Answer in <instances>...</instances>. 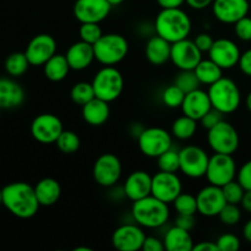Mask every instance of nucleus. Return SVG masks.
Wrapping results in <instances>:
<instances>
[{"mask_svg":"<svg viewBox=\"0 0 251 251\" xmlns=\"http://www.w3.org/2000/svg\"><path fill=\"white\" fill-rule=\"evenodd\" d=\"M174 83L185 93L198 90L201 86V82L199 80L198 75L195 74V70H180V73L176 75V80H174Z\"/></svg>","mask_w":251,"mask_h":251,"instance_id":"nucleus-37","label":"nucleus"},{"mask_svg":"<svg viewBox=\"0 0 251 251\" xmlns=\"http://www.w3.org/2000/svg\"><path fill=\"white\" fill-rule=\"evenodd\" d=\"M191 19L181 7L162 9L156 16L154 29L156 34L171 43L188 38L191 32Z\"/></svg>","mask_w":251,"mask_h":251,"instance_id":"nucleus-2","label":"nucleus"},{"mask_svg":"<svg viewBox=\"0 0 251 251\" xmlns=\"http://www.w3.org/2000/svg\"><path fill=\"white\" fill-rule=\"evenodd\" d=\"M172 136L173 135L163 127H145L141 135L137 137L140 151L150 158H158L162 153L172 149Z\"/></svg>","mask_w":251,"mask_h":251,"instance_id":"nucleus-8","label":"nucleus"},{"mask_svg":"<svg viewBox=\"0 0 251 251\" xmlns=\"http://www.w3.org/2000/svg\"><path fill=\"white\" fill-rule=\"evenodd\" d=\"M70 97L75 104L81 105V107L85 105L86 103H88L96 97L92 82L80 81V82L75 83L70 91Z\"/></svg>","mask_w":251,"mask_h":251,"instance_id":"nucleus-33","label":"nucleus"},{"mask_svg":"<svg viewBox=\"0 0 251 251\" xmlns=\"http://www.w3.org/2000/svg\"><path fill=\"white\" fill-rule=\"evenodd\" d=\"M183 193V184L176 173L162 172L152 176V194L166 203H173V201Z\"/></svg>","mask_w":251,"mask_h":251,"instance_id":"nucleus-13","label":"nucleus"},{"mask_svg":"<svg viewBox=\"0 0 251 251\" xmlns=\"http://www.w3.org/2000/svg\"><path fill=\"white\" fill-rule=\"evenodd\" d=\"M158 169L162 172H169V173H176L180 171V159H179V151L173 149H169L164 153L157 158Z\"/></svg>","mask_w":251,"mask_h":251,"instance_id":"nucleus-35","label":"nucleus"},{"mask_svg":"<svg viewBox=\"0 0 251 251\" xmlns=\"http://www.w3.org/2000/svg\"><path fill=\"white\" fill-rule=\"evenodd\" d=\"M245 103H247V108H248V110H249V112L251 113V92L249 93V95H248L247 100H245Z\"/></svg>","mask_w":251,"mask_h":251,"instance_id":"nucleus-56","label":"nucleus"},{"mask_svg":"<svg viewBox=\"0 0 251 251\" xmlns=\"http://www.w3.org/2000/svg\"><path fill=\"white\" fill-rule=\"evenodd\" d=\"M196 201H198V213L205 217L218 216L227 203L222 188L212 184L199 191L196 195Z\"/></svg>","mask_w":251,"mask_h":251,"instance_id":"nucleus-19","label":"nucleus"},{"mask_svg":"<svg viewBox=\"0 0 251 251\" xmlns=\"http://www.w3.org/2000/svg\"><path fill=\"white\" fill-rule=\"evenodd\" d=\"M243 210L247 211V212L251 213V190H245L244 196H243V200L240 202Z\"/></svg>","mask_w":251,"mask_h":251,"instance_id":"nucleus-53","label":"nucleus"},{"mask_svg":"<svg viewBox=\"0 0 251 251\" xmlns=\"http://www.w3.org/2000/svg\"><path fill=\"white\" fill-rule=\"evenodd\" d=\"M25 54L31 65L43 66L54 54H56V41L50 34H37L29 41Z\"/></svg>","mask_w":251,"mask_h":251,"instance_id":"nucleus-17","label":"nucleus"},{"mask_svg":"<svg viewBox=\"0 0 251 251\" xmlns=\"http://www.w3.org/2000/svg\"><path fill=\"white\" fill-rule=\"evenodd\" d=\"M70 70L71 68L69 65L65 54H54L43 65L44 75L48 80L53 81V82L63 81L69 75Z\"/></svg>","mask_w":251,"mask_h":251,"instance_id":"nucleus-29","label":"nucleus"},{"mask_svg":"<svg viewBox=\"0 0 251 251\" xmlns=\"http://www.w3.org/2000/svg\"><path fill=\"white\" fill-rule=\"evenodd\" d=\"M194 251H220L217 243L215 242H200L194 245Z\"/></svg>","mask_w":251,"mask_h":251,"instance_id":"nucleus-52","label":"nucleus"},{"mask_svg":"<svg viewBox=\"0 0 251 251\" xmlns=\"http://www.w3.org/2000/svg\"><path fill=\"white\" fill-rule=\"evenodd\" d=\"M180 171L186 176L193 179L202 178L206 176L210 156L203 149L199 146H185L179 151Z\"/></svg>","mask_w":251,"mask_h":251,"instance_id":"nucleus-11","label":"nucleus"},{"mask_svg":"<svg viewBox=\"0 0 251 251\" xmlns=\"http://www.w3.org/2000/svg\"><path fill=\"white\" fill-rule=\"evenodd\" d=\"M110 2L112 6H117V5H120L122 2H124V0H108Z\"/></svg>","mask_w":251,"mask_h":251,"instance_id":"nucleus-57","label":"nucleus"},{"mask_svg":"<svg viewBox=\"0 0 251 251\" xmlns=\"http://www.w3.org/2000/svg\"><path fill=\"white\" fill-rule=\"evenodd\" d=\"M173 205L178 215H196L198 213V201L196 196L189 193H181L176 200Z\"/></svg>","mask_w":251,"mask_h":251,"instance_id":"nucleus-36","label":"nucleus"},{"mask_svg":"<svg viewBox=\"0 0 251 251\" xmlns=\"http://www.w3.org/2000/svg\"><path fill=\"white\" fill-rule=\"evenodd\" d=\"M207 142L215 153L233 154L239 147V134L230 123L225 119L207 130Z\"/></svg>","mask_w":251,"mask_h":251,"instance_id":"nucleus-7","label":"nucleus"},{"mask_svg":"<svg viewBox=\"0 0 251 251\" xmlns=\"http://www.w3.org/2000/svg\"><path fill=\"white\" fill-rule=\"evenodd\" d=\"M109 103L95 97L92 100L82 105V118L91 126H100L109 119Z\"/></svg>","mask_w":251,"mask_h":251,"instance_id":"nucleus-26","label":"nucleus"},{"mask_svg":"<svg viewBox=\"0 0 251 251\" xmlns=\"http://www.w3.org/2000/svg\"><path fill=\"white\" fill-rule=\"evenodd\" d=\"M131 215L135 222L144 228H159L166 225L171 216L168 203L150 195L132 202Z\"/></svg>","mask_w":251,"mask_h":251,"instance_id":"nucleus-3","label":"nucleus"},{"mask_svg":"<svg viewBox=\"0 0 251 251\" xmlns=\"http://www.w3.org/2000/svg\"><path fill=\"white\" fill-rule=\"evenodd\" d=\"M75 251H92V249H90V248H81V247H77L75 249Z\"/></svg>","mask_w":251,"mask_h":251,"instance_id":"nucleus-58","label":"nucleus"},{"mask_svg":"<svg viewBox=\"0 0 251 251\" xmlns=\"http://www.w3.org/2000/svg\"><path fill=\"white\" fill-rule=\"evenodd\" d=\"M163 243L166 250L168 251H193L195 245L190 230H186L176 225L167 230Z\"/></svg>","mask_w":251,"mask_h":251,"instance_id":"nucleus-27","label":"nucleus"},{"mask_svg":"<svg viewBox=\"0 0 251 251\" xmlns=\"http://www.w3.org/2000/svg\"><path fill=\"white\" fill-rule=\"evenodd\" d=\"M198 131V120L183 114L181 117L176 118L172 124V135L178 140L191 139Z\"/></svg>","mask_w":251,"mask_h":251,"instance_id":"nucleus-31","label":"nucleus"},{"mask_svg":"<svg viewBox=\"0 0 251 251\" xmlns=\"http://www.w3.org/2000/svg\"><path fill=\"white\" fill-rule=\"evenodd\" d=\"M2 190V205L11 215L27 220L38 212L39 205L34 186L24 181H16L5 185Z\"/></svg>","mask_w":251,"mask_h":251,"instance_id":"nucleus-1","label":"nucleus"},{"mask_svg":"<svg viewBox=\"0 0 251 251\" xmlns=\"http://www.w3.org/2000/svg\"><path fill=\"white\" fill-rule=\"evenodd\" d=\"M186 93L178 87L176 83L168 86L162 92V102L168 108H180Z\"/></svg>","mask_w":251,"mask_h":251,"instance_id":"nucleus-38","label":"nucleus"},{"mask_svg":"<svg viewBox=\"0 0 251 251\" xmlns=\"http://www.w3.org/2000/svg\"><path fill=\"white\" fill-rule=\"evenodd\" d=\"M0 205H2V190L0 189Z\"/></svg>","mask_w":251,"mask_h":251,"instance_id":"nucleus-59","label":"nucleus"},{"mask_svg":"<svg viewBox=\"0 0 251 251\" xmlns=\"http://www.w3.org/2000/svg\"><path fill=\"white\" fill-rule=\"evenodd\" d=\"M124 195L130 201H137L152 194V176L145 171H135L130 174L123 185Z\"/></svg>","mask_w":251,"mask_h":251,"instance_id":"nucleus-21","label":"nucleus"},{"mask_svg":"<svg viewBox=\"0 0 251 251\" xmlns=\"http://www.w3.org/2000/svg\"><path fill=\"white\" fill-rule=\"evenodd\" d=\"M222 191L227 203L240 205V202L243 200V196H244L245 189L240 185V183L238 180H232L222 186Z\"/></svg>","mask_w":251,"mask_h":251,"instance_id":"nucleus-40","label":"nucleus"},{"mask_svg":"<svg viewBox=\"0 0 251 251\" xmlns=\"http://www.w3.org/2000/svg\"><path fill=\"white\" fill-rule=\"evenodd\" d=\"M92 85L96 97L110 103L122 95L124 90V77L115 66H104L97 71Z\"/></svg>","mask_w":251,"mask_h":251,"instance_id":"nucleus-6","label":"nucleus"},{"mask_svg":"<svg viewBox=\"0 0 251 251\" xmlns=\"http://www.w3.org/2000/svg\"><path fill=\"white\" fill-rule=\"evenodd\" d=\"M242 53L235 42L228 38L215 39L212 47L208 50V58L220 65L223 70L234 68L238 65Z\"/></svg>","mask_w":251,"mask_h":251,"instance_id":"nucleus-18","label":"nucleus"},{"mask_svg":"<svg viewBox=\"0 0 251 251\" xmlns=\"http://www.w3.org/2000/svg\"><path fill=\"white\" fill-rule=\"evenodd\" d=\"M237 173V164L233 154L215 153L210 157L205 176L210 184L222 188L229 181L234 180Z\"/></svg>","mask_w":251,"mask_h":251,"instance_id":"nucleus-9","label":"nucleus"},{"mask_svg":"<svg viewBox=\"0 0 251 251\" xmlns=\"http://www.w3.org/2000/svg\"><path fill=\"white\" fill-rule=\"evenodd\" d=\"M235 36L244 42L251 41V17L245 16L234 24Z\"/></svg>","mask_w":251,"mask_h":251,"instance_id":"nucleus-43","label":"nucleus"},{"mask_svg":"<svg viewBox=\"0 0 251 251\" xmlns=\"http://www.w3.org/2000/svg\"><path fill=\"white\" fill-rule=\"evenodd\" d=\"M238 66L244 75L251 77V49H248L244 53H242Z\"/></svg>","mask_w":251,"mask_h":251,"instance_id":"nucleus-48","label":"nucleus"},{"mask_svg":"<svg viewBox=\"0 0 251 251\" xmlns=\"http://www.w3.org/2000/svg\"><path fill=\"white\" fill-rule=\"evenodd\" d=\"M65 56L68 59L71 70L75 71L85 70L93 63V60H96L93 46L83 41H78L71 44L66 50Z\"/></svg>","mask_w":251,"mask_h":251,"instance_id":"nucleus-23","label":"nucleus"},{"mask_svg":"<svg viewBox=\"0 0 251 251\" xmlns=\"http://www.w3.org/2000/svg\"><path fill=\"white\" fill-rule=\"evenodd\" d=\"M172 43L156 34L147 41L145 47V55L152 65L161 66L171 60Z\"/></svg>","mask_w":251,"mask_h":251,"instance_id":"nucleus-25","label":"nucleus"},{"mask_svg":"<svg viewBox=\"0 0 251 251\" xmlns=\"http://www.w3.org/2000/svg\"><path fill=\"white\" fill-rule=\"evenodd\" d=\"M180 108L183 110V114L200 122L201 118L212 108V103H211L208 92L198 88V90L186 93Z\"/></svg>","mask_w":251,"mask_h":251,"instance_id":"nucleus-22","label":"nucleus"},{"mask_svg":"<svg viewBox=\"0 0 251 251\" xmlns=\"http://www.w3.org/2000/svg\"><path fill=\"white\" fill-rule=\"evenodd\" d=\"M95 58L104 66H114L126 58L129 42L119 33L103 34L95 44Z\"/></svg>","mask_w":251,"mask_h":251,"instance_id":"nucleus-5","label":"nucleus"},{"mask_svg":"<svg viewBox=\"0 0 251 251\" xmlns=\"http://www.w3.org/2000/svg\"><path fill=\"white\" fill-rule=\"evenodd\" d=\"M25 102V91L20 83L11 78H0V108L12 109Z\"/></svg>","mask_w":251,"mask_h":251,"instance_id":"nucleus-24","label":"nucleus"},{"mask_svg":"<svg viewBox=\"0 0 251 251\" xmlns=\"http://www.w3.org/2000/svg\"><path fill=\"white\" fill-rule=\"evenodd\" d=\"M243 235H244L247 242L251 243V220L248 221L244 225V228H243Z\"/></svg>","mask_w":251,"mask_h":251,"instance_id":"nucleus-55","label":"nucleus"},{"mask_svg":"<svg viewBox=\"0 0 251 251\" xmlns=\"http://www.w3.org/2000/svg\"><path fill=\"white\" fill-rule=\"evenodd\" d=\"M186 4L194 10H203L206 7L211 6L213 0H185Z\"/></svg>","mask_w":251,"mask_h":251,"instance_id":"nucleus-51","label":"nucleus"},{"mask_svg":"<svg viewBox=\"0 0 251 251\" xmlns=\"http://www.w3.org/2000/svg\"><path fill=\"white\" fill-rule=\"evenodd\" d=\"M78 34H80L81 41L87 42L93 46L103 36V32L100 24L86 22V24H81L80 28H78Z\"/></svg>","mask_w":251,"mask_h":251,"instance_id":"nucleus-39","label":"nucleus"},{"mask_svg":"<svg viewBox=\"0 0 251 251\" xmlns=\"http://www.w3.org/2000/svg\"><path fill=\"white\" fill-rule=\"evenodd\" d=\"M201 60L202 51L191 39L185 38L172 43L171 61L179 70H195Z\"/></svg>","mask_w":251,"mask_h":251,"instance_id":"nucleus-14","label":"nucleus"},{"mask_svg":"<svg viewBox=\"0 0 251 251\" xmlns=\"http://www.w3.org/2000/svg\"><path fill=\"white\" fill-rule=\"evenodd\" d=\"M208 96L215 109L223 114L234 113L242 103V93L237 82L229 77H221L208 86Z\"/></svg>","mask_w":251,"mask_h":251,"instance_id":"nucleus-4","label":"nucleus"},{"mask_svg":"<svg viewBox=\"0 0 251 251\" xmlns=\"http://www.w3.org/2000/svg\"><path fill=\"white\" fill-rule=\"evenodd\" d=\"M216 243L220 251H238L240 249L239 238L230 233L222 234Z\"/></svg>","mask_w":251,"mask_h":251,"instance_id":"nucleus-42","label":"nucleus"},{"mask_svg":"<svg viewBox=\"0 0 251 251\" xmlns=\"http://www.w3.org/2000/svg\"><path fill=\"white\" fill-rule=\"evenodd\" d=\"M164 249H166L164 243L156 237H146L142 245L144 251H163Z\"/></svg>","mask_w":251,"mask_h":251,"instance_id":"nucleus-47","label":"nucleus"},{"mask_svg":"<svg viewBox=\"0 0 251 251\" xmlns=\"http://www.w3.org/2000/svg\"><path fill=\"white\" fill-rule=\"evenodd\" d=\"M0 110H1V108H0Z\"/></svg>","mask_w":251,"mask_h":251,"instance_id":"nucleus-60","label":"nucleus"},{"mask_svg":"<svg viewBox=\"0 0 251 251\" xmlns=\"http://www.w3.org/2000/svg\"><path fill=\"white\" fill-rule=\"evenodd\" d=\"M195 74L198 75L201 85L210 86L223 77V69L210 58L202 59L195 68Z\"/></svg>","mask_w":251,"mask_h":251,"instance_id":"nucleus-30","label":"nucleus"},{"mask_svg":"<svg viewBox=\"0 0 251 251\" xmlns=\"http://www.w3.org/2000/svg\"><path fill=\"white\" fill-rule=\"evenodd\" d=\"M196 225L195 215H178L176 220V226L184 228L186 230H191Z\"/></svg>","mask_w":251,"mask_h":251,"instance_id":"nucleus-49","label":"nucleus"},{"mask_svg":"<svg viewBox=\"0 0 251 251\" xmlns=\"http://www.w3.org/2000/svg\"><path fill=\"white\" fill-rule=\"evenodd\" d=\"M36 196L41 206H53L61 196V186L58 180L53 178H44L34 186Z\"/></svg>","mask_w":251,"mask_h":251,"instance_id":"nucleus-28","label":"nucleus"},{"mask_svg":"<svg viewBox=\"0 0 251 251\" xmlns=\"http://www.w3.org/2000/svg\"><path fill=\"white\" fill-rule=\"evenodd\" d=\"M221 222L226 226H235L242 220V210L239 208V205L234 203H226L225 207L218 215Z\"/></svg>","mask_w":251,"mask_h":251,"instance_id":"nucleus-41","label":"nucleus"},{"mask_svg":"<svg viewBox=\"0 0 251 251\" xmlns=\"http://www.w3.org/2000/svg\"><path fill=\"white\" fill-rule=\"evenodd\" d=\"M144 130H145V127L142 126L141 124H139V123H135V124L131 126V129H130V134H131V136L136 137L137 139V137L141 135V132L144 131Z\"/></svg>","mask_w":251,"mask_h":251,"instance_id":"nucleus-54","label":"nucleus"},{"mask_svg":"<svg viewBox=\"0 0 251 251\" xmlns=\"http://www.w3.org/2000/svg\"><path fill=\"white\" fill-rule=\"evenodd\" d=\"M64 131L61 120L51 113L37 115L31 124V134L39 144H55L58 137Z\"/></svg>","mask_w":251,"mask_h":251,"instance_id":"nucleus-12","label":"nucleus"},{"mask_svg":"<svg viewBox=\"0 0 251 251\" xmlns=\"http://www.w3.org/2000/svg\"><path fill=\"white\" fill-rule=\"evenodd\" d=\"M112 7L108 0H75L73 12L80 24H100V21L107 19Z\"/></svg>","mask_w":251,"mask_h":251,"instance_id":"nucleus-16","label":"nucleus"},{"mask_svg":"<svg viewBox=\"0 0 251 251\" xmlns=\"http://www.w3.org/2000/svg\"><path fill=\"white\" fill-rule=\"evenodd\" d=\"M31 65L27 59L26 54L22 51H15L11 53L5 60V71L12 77H20L27 71L28 66Z\"/></svg>","mask_w":251,"mask_h":251,"instance_id":"nucleus-32","label":"nucleus"},{"mask_svg":"<svg viewBox=\"0 0 251 251\" xmlns=\"http://www.w3.org/2000/svg\"><path fill=\"white\" fill-rule=\"evenodd\" d=\"M194 42H195L198 48L200 49L202 53H208V50H210L211 47H212L215 39L212 38V36H211L210 33H199L198 36L195 37V39H194Z\"/></svg>","mask_w":251,"mask_h":251,"instance_id":"nucleus-46","label":"nucleus"},{"mask_svg":"<svg viewBox=\"0 0 251 251\" xmlns=\"http://www.w3.org/2000/svg\"><path fill=\"white\" fill-rule=\"evenodd\" d=\"M237 180L245 190H251V159L240 167L237 173Z\"/></svg>","mask_w":251,"mask_h":251,"instance_id":"nucleus-45","label":"nucleus"},{"mask_svg":"<svg viewBox=\"0 0 251 251\" xmlns=\"http://www.w3.org/2000/svg\"><path fill=\"white\" fill-rule=\"evenodd\" d=\"M211 6L216 19L226 25H234L248 16L250 9L249 0H213Z\"/></svg>","mask_w":251,"mask_h":251,"instance_id":"nucleus-20","label":"nucleus"},{"mask_svg":"<svg viewBox=\"0 0 251 251\" xmlns=\"http://www.w3.org/2000/svg\"><path fill=\"white\" fill-rule=\"evenodd\" d=\"M146 234L140 225L126 223L122 225L113 232L112 244L120 251H137L142 250Z\"/></svg>","mask_w":251,"mask_h":251,"instance_id":"nucleus-15","label":"nucleus"},{"mask_svg":"<svg viewBox=\"0 0 251 251\" xmlns=\"http://www.w3.org/2000/svg\"><path fill=\"white\" fill-rule=\"evenodd\" d=\"M161 9H176L181 7L185 0H156Z\"/></svg>","mask_w":251,"mask_h":251,"instance_id":"nucleus-50","label":"nucleus"},{"mask_svg":"<svg viewBox=\"0 0 251 251\" xmlns=\"http://www.w3.org/2000/svg\"><path fill=\"white\" fill-rule=\"evenodd\" d=\"M223 115H225V114H223V113H221L220 110L215 109V108L212 107L200 119L201 125H202V126L205 127V129L210 130L211 127H213V126H215V125H217L218 123L222 122V120H223Z\"/></svg>","mask_w":251,"mask_h":251,"instance_id":"nucleus-44","label":"nucleus"},{"mask_svg":"<svg viewBox=\"0 0 251 251\" xmlns=\"http://www.w3.org/2000/svg\"><path fill=\"white\" fill-rule=\"evenodd\" d=\"M123 166L120 159L113 153H103L93 164V179L103 188H112L122 176Z\"/></svg>","mask_w":251,"mask_h":251,"instance_id":"nucleus-10","label":"nucleus"},{"mask_svg":"<svg viewBox=\"0 0 251 251\" xmlns=\"http://www.w3.org/2000/svg\"><path fill=\"white\" fill-rule=\"evenodd\" d=\"M55 145L59 151L63 152V153L73 154L78 151L81 146V141L76 132L71 131V130H64L55 141Z\"/></svg>","mask_w":251,"mask_h":251,"instance_id":"nucleus-34","label":"nucleus"}]
</instances>
